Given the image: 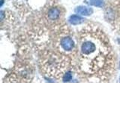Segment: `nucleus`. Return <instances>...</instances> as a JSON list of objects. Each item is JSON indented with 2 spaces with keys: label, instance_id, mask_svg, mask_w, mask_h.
<instances>
[{
  "label": "nucleus",
  "instance_id": "nucleus-1",
  "mask_svg": "<svg viewBox=\"0 0 120 113\" xmlns=\"http://www.w3.org/2000/svg\"><path fill=\"white\" fill-rule=\"evenodd\" d=\"M78 37L79 69L90 77L108 81L114 73L115 59L106 34L98 26L89 24Z\"/></svg>",
  "mask_w": 120,
  "mask_h": 113
},
{
  "label": "nucleus",
  "instance_id": "nucleus-2",
  "mask_svg": "<svg viewBox=\"0 0 120 113\" xmlns=\"http://www.w3.org/2000/svg\"><path fill=\"white\" fill-rule=\"evenodd\" d=\"M71 65L69 56L60 51H46L40 57V66L43 73L49 78H61Z\"/></svg>",
  "mask_w": 120,
  "mask_h": 113
},
{
  "label": "nucleus",
  "instance_id": "nucleus-3",
  "mask_svg": "<svg viewBox=\"0 0 120 113\" xmlns=\"http://www.w3.org/2000/svg\"><path fill=\"white\" fill-rule=\"evenodd\" d=\"M54 44L59 51L68 56L76 50V44L74 40L71 38L69 32L64 30L60 32L57 36Z\"/></svg>",
  "mask_w": 120,
  "mask_h": 113
},
{
  "label": "nucleus",
  "instance_id": "nucleus-4",
  "mask_svg": "<svg viewBox=\"0 0 120 113\" xmlns=\"http://www.w3.org/2000/svg\"><path fill=\"white\" fill-rule=\"evenodd\" d=\"M61 17V10L57 7L50 8L46 14V20L48 24H53L57 22Z\"/></svg>",
  "mask_w": 120,
  "mask_h": 113
},
{
  "label": "nucleus",
  "instance_id": "nucleus-5",
  "mask_svg": "<svg viewBox=\"0 0 120 113\" xmlns=\"http://www.w3.org/2000/svg\"><path fill=\"white\" fill-rule=\"evenodd\" d=\"M75 12L78 14L84 15V16H89L91 15L93 12L92 8L87 7H83V6H79L75 8Z\"/></svg>",
  "mask_w": 120,
  "mask_h": 113
},
{
  "label": "nucleus",
  "instance_id": "nucleus-6",
  "mask_svg": "<svg viewBox=\"0 0 120 113\" xmlns=\"http://www.w3.org/2000/svg\"><path fill=\"white\" fill-rule=\"evenodd\" d=\"M84 18H82L81 17H80L79 15L77 14H73L69 17L68 20L70 22L71 24L72 25H78V24H82V22H84Z\"/></svg>",
  "mask_w": 120,
  "mask_h": 113
},
{
  "label": "nucleus",
  "instance_id": "nucleus-7",
  "mask_svg": "<svg viewBox=\"0 0 120 113\" xmlns=\"http://www.w3.org/2000/svg\"><path fill=\"white\" fill-rule=\"evenodd\" d=\"M84 2L88 5L102 7L104 4V0H84Z\"/></svg>",
  "mask_w": 120,
  "mask_h": 113
},
{
  "label": "nucleus",
  "instance_id": "nucleus-8",
  "mask_svg": "<svg viewBox=\"0 0 120 113\" xmlns=\"http://www.w3.org/2000/svg\"><path fill=\"white\" fill-rule=\"evenodd\" d=\"M71 78H72V75H71V73L69 71L66 72L62 77L63 81H69L70 80H71Z\"/></svg>",
  "mask_w": 120,
  "mask_h": 113
},
{
  "label": "nucleus",
  "instance_id": "nucleus-9",
  "mask_svg": "<svg viewBox=\"0 0 120 113\" xmlns=\"http://www.w3.org/2000/svg\"><path fill=\"white\" fill-rule=\"evenodd\" d=\"M119 81H120V78H119Z\"/></svg>",
  "mask_w": 120,
  "mask_h": 113
}]
</instances>
